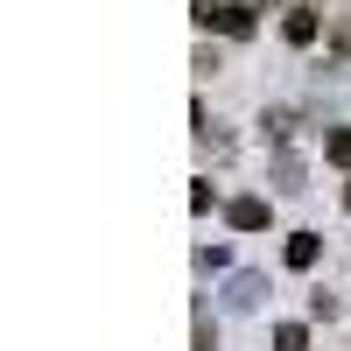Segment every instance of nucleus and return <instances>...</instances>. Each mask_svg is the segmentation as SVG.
<instances>
[{
  "instance_id": "0eeeda50",
  "label": "nucleus",
  "mask_w": 351,
  "mask_h": 351,
  "mask_svg": "<svg viewBox=\"0 0 351 351\" xmlns=\"http://www.w3.org/2000/svg\"><path fill=\"white\" fill-rule=\"evenodd\" d=\"M274 351H309V330L302 324H274Z\"/></svg>"
},
{
  "instance_id": "6e6552de",
  "label": "nucleus",
  "mask_w": 351,
  "mask_h": 351,
  "mask_svg": "<svg viewBox=\"0 0 351 351\" xmlns=\"http://www.w3.org/2000/svg\"><path fill=\"white\" fill-rule=\"evenodd\" d=\"M324 155H330L337 169H351V127H330V141H324Z\"/></svg>"
},
{
  "instance_id": "7ed1b4c3",
  "label": "nucleus",
  "mask_w": 351,
  "mask_h": 351,
  "mask_svg": "<svg viewBox=\"0 0 351 351\" xmlns=\"http://www.w3.org/2000/svg\"><path fill=\"white\" fill-rule=\"evenodd\" d=\"M225 218L239 225V232H260V225H267V204H260V197H232V204H225Z\"/></svg>"
},
{
  "instance_id": "423d86ee",
  "label": "nucleus",
  "mask_w": 351,
  "mask_h": 351,
  "mask_svg": "<svg viewBox=\"0 0 351 351\" xmlns=\"http://www.w3.org/2000/svg\"><path fill=\"white\" fill-rule=\"evenodd\" d=\"M274 183H281L288 197H295V190H309V183H302V162H295V155H281V162H274Z\"/></svg>"
},
{
  "instance_id": "39448f33",
  "label": "nucleus",
  "mask_w": 351,
  "mask_h": 351,
  "mask_svg": "<svg viewBox=\"0 0 351 351\" xmlns=\"http://www.w3.org/2000/svg\"><path fill=\"white\" fill-rule=\"evenodd\" d=\"M281 36L295 43V49H302V43H316V14H309V8H295V14L281 21Z\"/></svg>"
},
{
  "instance_id": "f257e3e1",
  "label": "nucleus",
  "mask_w": 351,
  "mask_h": 351,
  "mask_svg": "<svg viewBox=\"0 0 351 351\" xmlns=\"http://www.w3.org/2000/svg\"><path fill=\"white\" fill-rule=\"evenodd\" d=\"M197 21L218 36H253V8L246 0H197Z\"/></svg>"
},
{
  "instance_id": "20e7f679",
  "label": "nucleus",
  "mask_w": 351,
  "mask_h": 351,
  "mask_svg": "<svg viewBox=\"0 0 351 351\" xmlns=\"http://www.w3.org/2000/svg\"><path fill=\"white\" fill-rule=\"evenodd\" d=\"M316 253H324V239H316V232H295V239H288V267H316Z\"/></svg>"
},
{
  "instance_id": "1a4fd4ad",
  "label": "nucleus",
  "mask_w": 351,
  "mask_h": 351,
  "mask_svg": "<svg viewBox=\"0 0 351 351\" xmlns=\"http://www.w3.org/2000/svg\"><path fill=\"white\" fill-rule=\"evenodd\" d=\"M344 204H351V190H344Z\"/></svg>"
},
{
  "instance_id": "f03ea898",
  "label": "nucleus",
  "mask_w": 351,
  "mask_h": 351,
  "mask_svg": "<svg viewBox=\"0 0 351 351\" xmlns=\"http://www.w3.org/2000/svg\"><path fill=\"white\" fill-rule=\"evenodd\" d=\"M260 295H267V274H253V267L225 281V309H232V316H253V309H260Z\"/></svg>"
}]
</instances>
